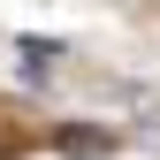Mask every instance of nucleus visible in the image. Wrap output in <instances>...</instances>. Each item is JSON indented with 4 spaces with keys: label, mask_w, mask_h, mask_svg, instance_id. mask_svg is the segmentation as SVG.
<instances>
[{
    "label": "nucleus",
    "mask_w": 160,
    "mask_h": 160,
    "mask_svg": "<svg viewBox=\"0 0 160 160\" xmlns=\"http://www.w3.org/2000/svg\"><path fill=\"white\" fill-rule=\"evenodd\" d=\"M53 145H61V152H76V160H92V152H107L114 137H107V130H61Z\"/></svg>",
    "instance_id": "obj_1"
},
{
    "label": "nucleus",
    "mask_w": 160,
    "mask_h": 160,
    "mask_svg": "<svg viewBox=\"0 0 160 160\" xmlns=\"http://www.w3.org/2000/svg\"><path fill=\"white\" fill-rule=\"evenodd\" d=\"M53 61H61V46H46V38H23V69H31V76H46Z\"/></svg>",
    "instance_id": "obj_2"
}]
</instances>
